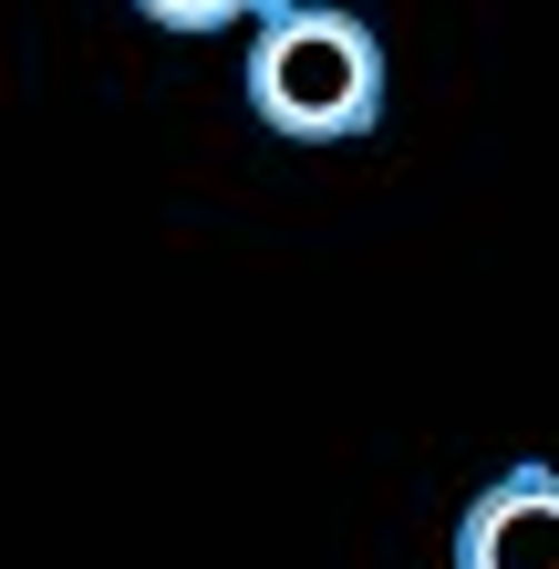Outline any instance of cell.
Returning <instances> with one entry per match:
<instances>
[{
  "label": "cell",
  "mask_w": 559,
  "mask_h": 569,
  "mask_svg": "<svg viewBox=\"0 0 559 569\" xmlns=\"http://www.w3.org/2000/svg\"><path fill=\"white\" fill-rule=\"evenodd\" d=\"M249 104L290 146H342L383 124V42L332 0H270L249 31Z\"/></svg>",
  "instance_id": "6da1fadb"
},
{
  "label": "cell",
  "mask_w": 559,
  "mask_h": 569,
  "mask_svg": "<svg viewBox=\"0 0 559 569\" xmlns=\"http://www.w3.org/2000/svg\"><path fill=\"white\" fill-rule=\"evenodd\" d=\"M456 569H559V466H508L456 518Z\"/></svg>",
  "instance_id": "7a4b0ae2"
},
{
  "label": "cell",
  "mask_w": 559,
  "mask_h": 569,
  "mask_svg": "<svg viewBox=\"0 0 559 569\" xmlns=\"http://www.w3.org/2000/svg\"><path fill=\"white\" fill-rule=\"evenodd\" d=\"M136 11L156 21V31H259V21H270V0H136Z\"/></svg>",
  "instance_id": "3957f363"
}]
</instances>
